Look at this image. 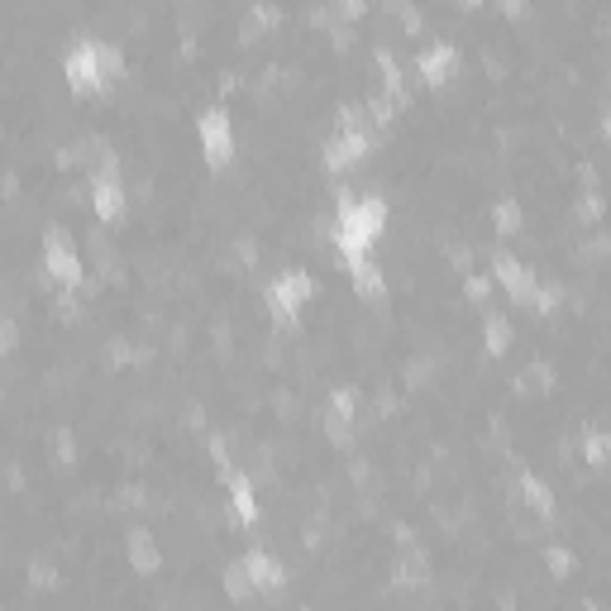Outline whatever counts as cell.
I'll return each mask as SVG.
<instances>
[{
  "label": "cell",
  "instance_id": "1",
  "mask_svg": "<svg viewBox=\"0 0 611 611\" xmlns=\"http://www.w3.org/2000/svg\"><path fill=\"white\" fill-rule=\"evenodd\" d=\"M382 225H387V205L378 197H368V201L339 197V230H335V239H339V254L344 258H364L368 248L378 244Z\"/></svg>",
  "mask_w": 611,
  "mask_h": 611
},
{
  "label": "cell",
  "instance_id": "2",
  "mask_svg": "<svg viewBox=\"0 0 611 611\" xmlns=\"http://www.w3.org/2000/svg\"><path fill=\"white\" fill-rule=\"evenodd\" d=\"M67 81H72V91L91 96L105 87V44H96V38H81V44L67 53Z\"/></svg>",
  "mask_w": 611,
  "mask_h": 611
},
{
  "label": "cell",
  "instance_id": "3",
  "mask_svg": "<svg viewBox=\"0 0 611 611\" xmlns=\"http://www.w3.org/2000/svg\"><path fill=\"white\" fill-rule=\"evenodd\" d=\"M306 297H311V277H306L301 268H287V272H277L272 282H268V306H272V315L282 325L297 321V311L306 306Z\"/></svg>",
  "mask_w": 611,
  "mask_h": 611
},
{
  "label": "cell",
  "instance_id": "4",
  "mask_svg": "<svg viewBox=\"0 0 611 611\" xmlns=\"http://www.w3.org/2000/svg\"><path fill=\"white\" fill-rule=\"evenodd\" d=\"M91 205L105 225H115L124 215V187H120V163L115 158H101V168L91 177Z\"/></svg>",
  "mask_w": 611,
  "mask_h": 611
},
{
  "label": "cell",
  "instance_id": "5",
  "mask_svg": "<svg viewBox=\"0 0 611 611\" xmlns=\"http://www.w3.org/2000/svg\"><path fill=\"white\" fill-rule=\"evenodd\" d=\"M372 148V134L364 130V124H354V130H335V138L325 144V168L330 172H344L354 168V163H364Z\"/></svg>",
  "mask_w": 611,
  "mask_h": 611
},
{
  "label": "cell",
  "instance_id": "6",
  "mask_svg": "<svg viewBox=\"0 0 611 611\" xmlns=\"http://www.w3.org/2000/svg\"><path fill=\"white\" fill-rule=\"evenodd\" d=\"M44 268L53 272V282H63V287H77L81 282V258H77V248L67 244L63 230H48L44 234Z\"/></svg>",
  "mask_w": 611,
  "mask_h": 611
},
{
  "label": "cell",
  "instance_id": "7",
  "mask_svg": "<svg viewBox=\"0 0 611 611\" xmlns=\"http://www.w3.org/2000/svg\"><path fill=\"white\" fill-rule=\"evenodd\" d=\"M197 134H201L205 158H211L215 168H225L230 153H234V130H230V115H225V110H205L201 124H197Z\"/></svg>",
  "mask_w": 611,
  "mask_h": 611
},
{
  "label": "cell",
  "instance_id": "8",
  "mask_svg": "<svg viewBox=\"0 0 611 611\" xmlns=\"http://www.w3.org/2000/svg\"><path fill=\"white\" fill-rule=\"evenodd\" d=\"M454 63H458L454 44H430V48H421V58H415V72H421L425 87H444L449 72H454Z\"/></svg>",
  "mask_w": 611,
  "mask_h": 611
},
{
  "label": "cell",
  "instance_id": "9",
  "mask_svg": "<svg viewBox=\"0 0 611 611\" xmlns=\"http://www.w3.org/2000/svg\"><path fill=\"white\" fill-rule=\"evenodd\" d=\"M492 277H497V282H502L516 301H531V297H535V277L525 272V263H521V258L497 254V258H492Z\"/></svg>",
  "mask_w": 611,
  "mask_h": 611
},
{
  "label": "cell",
  "instance_id": "10",
  "mask_svg": "<svg viewBox=\"0 0 611 611\" xmlns=\"http://www.w3.org/2000/svg\"><path fill=\"white\" fill-rule=\"evenodd\" d=\"M244 578L254 582V592H277L287 582V573H282V564L272 559V554H263V549H254V554H244Z\"/></svg>",
  "mask_w": 611,
  "mask_h": 611
},
{
  "label": "cell",
  "instance_id": "11",
  "mask_svg": "<svg viewBox=\"0 0 611 611\" xmlns=\"http://www.w3.org/2000/svg\"><path fill=\"white\" fill-rule=\"evenodd\" d=\"M225 482H230L234 516H239L244 525H254V521H258V502H254V488H248V478H239V473H225Z\"/></svg>",
  "mask_w": 611,
  "mask_h": 611
},
{
  "label": "cell",
  "instance_id": "12",
  "mask_svg": "<svg viewBox=\"0 0 611 611\" xmlns=\"http://www.w3.org/2000/svg\"><path fill=\"white\" fill-rule=\"evenodd\" d=\"M344 263H349V277H354V287L364 291V297H382V272L368 263V254L364 258H344Z\"/></svg>",
  "mask_w": 611,
  "mask_h": 611
},
{
  "label": "cell",
  "instance_id": "13",
  "mask_svg": "<svg viewBox=\"0 0 611 611\" xmlns=\"http://www.w3.org/2000/svg\"><path fill=\"white\" fill-rule=\"evenodd\" d=\"M130 559H134L138 573H153V568H158V545H153L148 531H130Z\"/></svg>",
  "mask_w": 611,
  "mask_h": 611
},
{
  "label": "cell",
  "instance_id": "14",
  "mask_svg": "<svg viewBox=\"0 0 611 611\" xmlns=\"http://www.w3.org/2000/svg\"><path fill=\"white\" fill-rule=\"evenodd\" d=\"M521 492H525V502H531V506L540 511V516H554V497H549V488H545L540 478L525 473V478H521Z\"/></svg>",
  "mask_w": 611,
  "mask_h": 611
},
{
  "label": "cell",
  "instance_id": "15",
  "mask_svg": "<svg viewBox=\"0 0 611 611\" xmlns=\"http://www.w3.org/2000/svg\"><path fill=\"white\" fill-rule=\"evenodd\" d=\"M482 339H488V354H506V344H511V325L502 321V315H488V325H482Z\"/></svg>",
  "mask_w": 611,
  "mask_h": 611
},
{
  "label": "cell",
  "instance_id": "16",
  "mask_svg": "<svg viewBox=\"0 0 611 611\" xmlns=\"http://www.w3.org/2000/svg\"><path fill=\"white\" fill-rule=\"evenodd\" d=\"M582 454H588V464L602 468L607 458H611V439L602 435V430H588V435H582Z\"/></svg>",
  "mask_w": 611,
  "mask_h": 611
},
{
  "label": "cell",
  "instance_id": "17",
  "mask_svg": "<svg viewBox=\"0 0 611 611\" xmlns=\"http://www.w3.org/2000/svg\"><path fill=\"white\" fill-rule=\"evenodd\" d=\"M492 220H497V230H502V234H516L521 230V205L516 201H497Z\"/></svg>",
  "mask_w": 611,
  "mask_h": 611
},
{
  "label": "cell",
  "instance_id": "18",
  "mask_svg": "<svg viewBox=\"0 0 611 611\" xmlns=\"http://www.w3.org/2000/svg\"><path fill=\"white\" fill-rule=\"evenodd\" d=\"M272 24H277V10H272V5H254V15H248V29H244V34L254 38L258 29H272Z\"/></svg>",
  "mask_w": 611,
  "mask_h": 611
},
{
  "label": "cell",
  "instance_id": "19",
  "mask_svg": "<svg viewBox=\"0 0 611 611\" xmlns=\"http://www.w3.org/2000/svg\"><path fill=\"white\" fill-rule=\"evenodd\" d=\"M531 301H535V311H545V315H549V311H554V301H559V287H540V282H535V297H531Z\"/></svg>",
  "mask_w": 611,
  "mask_h": 611
},
{
  "label": "cell",
  "instance_id": "20",
  "mask_svg": "<svg viewBox=\"0 0 611 611\" xmlns=\"http://www.w3.org/2000/svg\"><path fill=\"white\" fill-rule=\"evenodd\" d=\"M597 215H602V197H582L578 201V220H582V225H592Z\"/></svg>",
  "mask_w": 611,
  "mask_h": 611
},
{
  "label": "cell",
  "instance_id": "21",
  "mask_svg": "<svg viewBox=\"0 0 611 611\" xmlns=\"http://www.w3.org/2000/svg\"><path fill=\"white\" fill-rule=\"evenodd\" d=\"M335 5H339V15H344V20H358V15L368 10L364 0H335Z\"/></svg>",
  "mask_w": 611,
  "mask_h": 611
},
{
  "label": "cell",
  "instance_id": "22",
  "mask_svg": "<svg viewBox=\"0 0 611 611\" xmlns=\"http://www.w3.org/2000/svg\"><path fill=\"white\" fill-rule=\"evenodd\" d=\"M568 564H573V559H568V549H549V568H554V573H568Z\"/></svg>",
  "mask_w": 611,
  "mask_h": 611
},
{
  "label": "cell",
  "instance_id": "23",
  "mask_svg": "<svg viewBox=\"0 0 611 611\" xmlns=\"http://www.w3.org/2000/svg\"><path fill=\"white\" fill-rule=\"evenodd\" d=\"M468 297H473V301L488 297V277H468Z\"/></svg>",
  "mask_w": 611,
  "mask_h": 611
},
{
  "label": "cell",
  "instance_id": "24",
  "mask_svg": "<svg viewBox=\"0 0 611 611\" xmlns=\"http://www.w3.org/2000/svg\"><path fill=\"white\" fill-rule=\"evenodd\" d=\"M497 5H502L511 20H521V15H525V0H497Z\"/></svg>",
  "mask_w": 611,
  "mask_h": 611
},
{
  "label": "cell",
  "instance_id": "25",
  "mask_svg": "<svg viewBox=\"0 0 611 611\" xmlns=\"http://www.w3.org/2000/svg\"><path fill=\"white\" fill-rule=\"evenodd\" d=\"M602 130H607V138H611V115H607V120H602Z\"/></svg>",
  "mask_w": 611,
  "mask_h": 611
},
{
  "label": "cell",
  "instance_id": "26",
  "mask_svg": "<svg viewBox=\"0 0 611 611\" xmlns=\"http://www.w3.org/2000/svg\"><path fill=\"white\" fill-rule=\"evenodd\" d=\"M464 5H468V10H478V5H482V0H464Z\"/></svg>",
  "mask_w": 611,
  "mask_h": 611
}]
</instances>
